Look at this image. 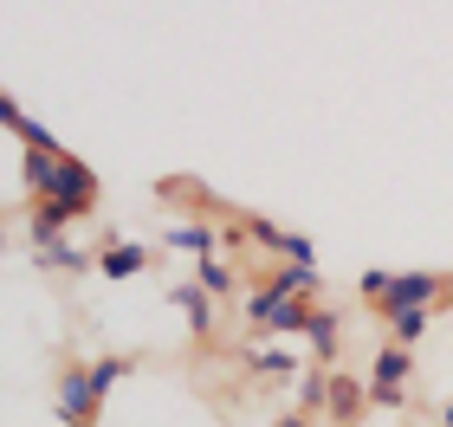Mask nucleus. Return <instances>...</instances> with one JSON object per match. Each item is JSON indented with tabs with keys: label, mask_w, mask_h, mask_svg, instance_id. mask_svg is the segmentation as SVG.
Masks as SVG:
<instances>
[{
	"label": "nucleus",
	"mask_w": 453,
	"mask_h": 427,
	"mask_svg": "<svg viewBox=\"0 0 453 427\" xmlns=\"http://www.w3.org/2000/svg\"><path fill=\"white\" fill-rule=\"evenodd\" d=\"M19 181H27V201H52V208H65L72 220L97 214V201H104L97 169L65 156V149H19Z\"/></svg>",
	"instance_id": "f257e3e1"
},
{
	"label": "nucleus",
	"mask_w": 453,
	"mask_h": 427,
	"mask_svg": "<svg viewBox=\"0 0 453 427\" xmlns=\"http://www.w3.org/2000/svg\"><path fill=\"white\" fill-rule=\"evenodd\" d=\"M441 304H453V272L408 266V272H395V285H388V298L376 304V311L388 324V317H402V311H441Z\"/></svg>",
	"instance_id": "f03ea898"
},
{
	"label": "nucleus",
	"mask_w": 453,
	"mask_h": 427,
	"mask_svg": "<svg viewBox=\"0 0 453 427\" xmlns=\"http://www.w3.org/2000/svg\"><path fill=\"white\" fill-rule=\"evenodd\" d=\"M52 415L58 427H97V415H104V395L91 389V362H65L52 382Z\"/></svg>",
	"instance_id": "7ed1b4c3"
},
{
	"label": "nucleus",
	"mask_w": 453,
	"mask_h": 427,
	"mask_svg": "<svg viewBox=\"0 0 453 427\" xmlns=\"http://www.w3.org/2000/svg\"><path fill=\"white\" fill-rule=\"evenodd\" d=\"M408 382H415V350L382 343L376 362H369V401L376 408H408Z\"/></svg>",
	"instance_id": "20e7f679"
},
{
	"label": "nucleus",
	"mask_w": 453,
	"mask_h": 427,
	"mask_svg": "<svg viewBox=\"0 0 453 427\" xmlns=\"http://www.w3.org/2000/svg\"><path fill=\"white\" fill-rule=\"evenodd\" d=\"M142 272H150V247H142V240L97 233V278H104V285H130Z\"/></svg>",
	"instance_id": "39448f33"
},
{
	"label": "nucleus",
	"mask_w": 453,
	"mask_h": 427,
	"mask_svg": "<svg viewBox=\"0 0 453 427\" xmlns=\"http://www.w3.org/2000/svg\"><path fill=\"white\" fill-rule=\"evenodd\" d=\"M162 247H169V253H188L195 266H201V259H220V253H226V240H220L214 220L188 214V220H169V227H162Z\"/></svg>",
	"instance_id": "423d86ee"
},
{
	"label": "nucleus",
	"mask_w": 453,
	"mask_h": 427,
	"mask_svg": "<svg viewBox=\"0 0 453 427\" xmlns=\"http://www.w3.org/2000/svg\"><path fill=\"white\" fill-rule=\"evenodd\" d=\"M169 304H175L181 317H188V337H201V343H208V337H220V304H214L208 292H201L195 278L169 285Z\"/></svg>",
	"instance_id": "0eeeda50"
},
{
	"label": "nucleus",
	"mask_w": 453,
	"mask_h": 427,
	"mask_svg": "<svg viewBox=\"0 0 453 427\" xmlns=\"http://www.w3.org/2000/svg\"><path fill=\"white\" fill-rule=\"evenodd\" d=\"M246 370H253V376H265V382H298L304 370H311V362H298L292 350H285V343H273V337H259L253 350H246Z\"/></svg>",
	"instance_id": "6e6552de"
},
{
	"label": "nucleus",
	"mask_w": 453,
	"mask_h": 427,
	"mask_svg": "<svg viewBox=\"0 0 453 427\" xmlns=\"http://www.w3.org/2000/svg\"><path fill=\"white\" fill-rule=\"evenodd\" d=\"M304 350H311L318 370H331V362H337V350H343V317L331 311V304H318V311H311V324H304Z\"/></svg>",
	"instance_id": "1a4fd4ad"
},
{
	"label": "nucleus",
	"mask_w": 453,
	"mask_h": 427,
	"mask_svg": "<svg viewBox=\"0 0 453 427\" xmlns=\"http://www.w3.org/2000/svg\"><path fill=\"white\" fill-rule=\"evenodd\" d=\"M376 408L369 401V382H357V376H331V427H363V415Z\"/></svg>",
	"instance_id": "9d476101"
},
{
	"label": "nucleus",
	"mask_w": 453,
	"mask_h": 427,
	"mask_svg": "<svg viewBox=\"0 0 453 427\" xmlns=\"http://www.w3.org/2000/svg\"><path fill=\"white\" fill-rule=\"evenodd\" d=\"M33 266H39V272H58V278H85V272H97V253L58 240V247H33Z\"/></svg>",
	"instance_id": "9b49d317"
},
{
	"label": "nucleus",
	"mask_w": 453,
	"mask_h": 427,
	"mask_svg": "<svg viewBox=\"0 0 453 427\" xmlns=\"http://www.w3.org/2000/svg\"><path fill=\"white\" fill-rule=\"evenodd\" d=\"M156 201H169V208H195L201 220H208V214H220V201H214L208 188H201L195 175H169V181H156Z\"/></svg>",
	"instance_id": "f8f14e48"
},
{
	"label": "nucleus",
	"mask_w": 453,
	"mask_h": 427,
	"mask_svg": "<svg viewBox=\"0 0 453 427\" xmlns=\"http://www.w3.org/2000/svg\"><path fill=\"white\" fill-rule=\"evenodd\" d=\"M188 278H195V285H201V292H208L214 304H220V298H234L240 285H246V278H240V266H234L226 253H220V259H201V266H195Z\"/></svg>",
	"instance_id": "ddd939ff"
},
{
	"label": "nucleus",
	"mask_w": 453,
	"mask_h": 427,
	"mask_svg": "<svg viewBox=\"0 0 453 427\" xmlns=\"http://www.w3.org/2000/svg\"><path fill=\"white\" fill-rule=\"evenodd\" d=\"M331 376H337V370H318V362H311V370H304V376L292 382L298 415H331Z\"/></svg>",
	"instance_id": "4468645a"
},
{
	"label": "nucleus",
	"mask_w": 453,
	"mask_h": 427,
	"mask_svg": "<svg viewBox=\"0 0 453 427\" xmlns=\"http://www.w3.org/2000/svg\"><path fill=\"white\" fill-rule=\"evenodd\" d=\"M285 240H292V227H279L273 214H246V247H259V253L285 259Z\"/></svg>",
	"instance_id": "2eb2a0df"
},
{
	"label": "nucleus",
	"mask_w": 453,
	"mask_h": 427,
	"mask_svg": "<svg viewBox=\"0 0 453 427\" xmlns=\"http://www.w3.org/2000/svg\"><path fill=\"white\" fill-rule=\"evenodd\" d=\"M130 376H136V356H117V350L91 356V389H97V395H111L117 382H130Z\"/></svg>",
	"instance_id": "dca6fc26"
},
{
	"label": "nucleus",
	"mask_w": 453,
	"mask_h": 427,
	"mask_svg": "<svg viewBox=\"0 0 453 427\" xmlns=\"http://www.w3.org/2000/svg\"><path fill=\"white\" fill-rule=\"evenodd\" d=\"M427 324H434V311H402V317H388V343L415 350V343L427 337Z\"/></svg>",
	"instance_id": "f3484780"
},
{
	"label": "nucleus",
	"mask_w": 453,
	"mask_h": 427,
	"mask_svg": "<svg viewBox=\"0 0 453 427\" xmlns=\"http://www.w3.org/2000/svg\"><path fill=\"white\" fill-rule=\"evenodd\" d=\"M388 285H395V272H376V266H369V272L357 278V298H363V304H382Z\"/></svg>",
	"instance_id": "a211bd4d"
},
{
	"label": "nucleus",
	"mask_w": 453,
	"mask_h": 427,
	"mask_svg": "<svg viewBox=\"0 0 453 427\" xmlns=\"http://www.w3.org/2000/svg\"><path fill=\"white\" fill-rule=\"evenodd\" d=\"M273 427H311V415H298V408H292V415H279Z\"/></svg>",
	"instance_id": "6ab92c4d"
},
{
	"label": "nucleus",
	"mask_w": 453,
	"mask_h": 427,
	"mask_svg": "<svg viewBox=\"0 0 453 427\" xmlns=\"http://www.w3.org/2000/svg\"><path fill=\"white\" fill-rule=\"evenodd\" d=\"M441 427H453V401H441Z\"/></svg>",
	"instance_id": "aec40b11"
}]
</instances>
